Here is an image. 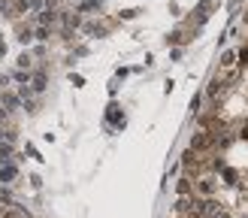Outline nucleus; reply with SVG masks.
<instances>
[{
  "instance_id": "obj_1",
  "label": "nucleus",
  "mask_w": 248,
  "mask_h": 218,
  "mask_svg": "<svg viewBox=\"0 0 248 218\" xmlns=\"http://www.w3.org/2000/svg\"><path fill=\"white\" fill-rule=\"evenodd\" d=\"M191 149H194L197 155H209V152L218 149V142H215V137H212L209 130H197L194 137H191Z\"/></svg>"
},
{
  "instance_id": "obj_2",
  "label": "nucleus",
  "mask_w": 248,
  "mask_h": 218,
  "mask_svg": "<svg viewBox=\"0 0 248 218\" xmlns=\"http://www.w3.org/2000/svg\"><path fill=\"white\" fill-rule=\"evenodd\" d=\"M194 194H197V197H215V194H218V182H215V176H200V182H194Z\"/></svg>"
},
{
  "instance_id": "obj_3",
  "label": "nucleus",
  "mask_w": 248,
  "mask_h": 218,
  "mask_svg": "<svg viewBox=\"0 0 248 218\" xmlns=\"http://www.w3.org/2000/svg\"><path fill=\"white\" fill-rule=\"evenodd\" d=\"M176 194H179V197H191V194H194V182H191V176H182V179L176 182Z\"/></svg>"
},
{
  "instance_id": "obj_4",
  "label": "nucleus",
  "mask_w": 248,
  "mask_h": 218,
  "mask_svg": "<svg viewBox=\"0 0 248 218\" xmlns=\"http://www.w3.org/2000/svg\"><path fill=\"white\" fill-rule=\"evenodd\" d=\"M221 176H224V185H236V182H239V170H233V167H221Z\"/></svg>"
},
{
  "instance_id": "obj_5",
  "label": "nucleus",
  "mask_w": 248,
  "mask_h": 218,
  "mask_svg": "<svg viewBox=\"0 0 248 218\" xmlns=\"http://www.w3.org/2000/svg\"><path fill=\"white\" fill-rule=\"evenodd\" d=\"M236 58H239V64H242V67H248V46H242V48H239Z\"/></svg>"
},
{
  "instance_id": "obj_6",
  "label": "nucleus",
  "mask_w": 248,
  "mask_h": 218,
  "mask_svg": "<svg viewBox=\"0 0 248 218\" xmlns=\"http://www.w3.org/2000/svg\"><path fill=\"white\" fill-rule=\"evenodd\" d=\"M233 58H236V55H233V52H227L224 58H221V67H224V70H230V67H233Z\"/></svg>"
},
{
  "instance_id": "obj_7",
  "label": "nucleus",
  "mask_w": 248,
  "mask_h": 218,
  "mask_svg": "<svg viewBox=\"0 0 248 218\" xmlns=\"http://www.w3.org/2000/svg\"><path fill=\"white\" fill-rule=\"evenodd\" d=\"M245 24H248V12H245Z\"/></svg>"
},
{
  "instance_id": "obj_8",
  "label": "nucleus",
  "mask_w": 248,
  "mask_h": 218,
  "mask_svg": "<svg viewBox=\"0 0 248 218\" xmlns=\"http://www.w3.org/2000/svg\"><path fill=\"white\" fill-rule=\"evenodd\" d=\"M245 182H248V170H245Z\"/></svg>"
}]
</instances>
